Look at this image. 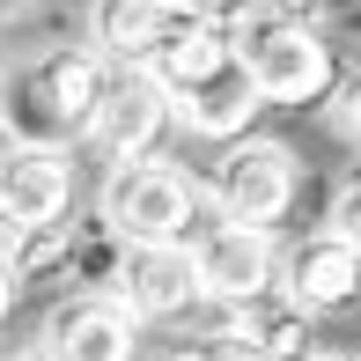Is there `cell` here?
<instances>
[{"label": "cell", "instance_id": "cell-12", "mask_svg": "<svg viewBox=\"0 0 361 361\" xmlns=\"http://www.w3.org/2000/svg\"><path fill=\"white\" fill-rule=\"evenodd\" d=\"M185 23H192L185 0H81V37L111 67H147Z\"/></svg>", "mask_w": 361, "mask_h": 361}, {"label": "cell", "instance_id": "cell-23", "mask_svg": "<svg viewBox=\"0 0 361 361\" xmlns=\"http://www.w3.org/2000/svg\"><path fill=\"white\" fill-rule=\"evenodd\" d=\"M162 361H200V354H162Z\"/></svg>", "mask_w": 361, "mask_h": 361}, {"label": "cell", "instance_id": "cell-24", "mask_svg": "<svg viewBox=\"0 0 361 361\" xmlns=\"http://www.w3.org/2000/svg\"><path fill=\"white\" fill-rule=\"evenodd\" d=\"M8 8H23V0H0V15H8Z\"/></svg>", "mask_w": 361, "mask_h": 361}, {"label": "cell", "instance_id": "cell-19", "mask_svg": "<svg viewBox=\"0 0 361 361\" xmlns=\"http://www.w3.org/2000/svg\"><path fill=\"white\" fill-rule=\"evenodd\" d=\"M258 8H266V15H302V23H317L324 0H258Z\"/></svg>", "mask_w": 361, "mask_h": 361}, {"label": "cell", "instance_id": "cell-20", "mask_svg": "<svg viewBox=\"0 0 361 361\" xmlns=\"http://www.w3.org/2000/svg\"><path fill=\"white\" fill-rule=\"evenodd\" d=\"M0 361H52V354H44L37 339H30V347H0Z\"/></svg>", "mask_w": 361, "mask_h": 361}, {"label": "cell", "instance_id": "cell-2", "mask_svg": "<svg viewBox=\"0 0 361 361\" xmlns=\"http://www.w3.org/2000/svg\"><path fill=\"white\" fill-rule=\"evenodd\" d=\"M111 59L89 37H59L44 52H30L8 74V104H0V133L8 140H44V147H81L89 118L111 89Z\"/></svg>", "mask_w": 361, "mask_h": 361}, {"label": "cell", "instance_id": "cell-15", "mask_svg": "<svg viewBox=\"0 0 361 361\" xmlns=\"http://www.w3.org/2000/svg\"><path fill=\"white\" fill-rule=\"evenodd\" d=\"M324 228H339L347 243H361V170H354V177H339L332 207H324Z\"/></svg>", "mask_w": 361, "mask_h": 361}, {"label": "cell", "instance_id": "cell-8", "mask_svg": "<svg viewBox=\"0 0 361 361\" xmlns=\"http://www.w3.org/2000/svg\"><path fill=\"white\" fill-rule=\"evenodd\" d=\"M74 221V147L8 140L0 147V236Z\"/></svg>", "mask_w": 361, "mask_h": 361}, {"label": "cell", "instance_id": "cell-13", "mask_svg": "<svg viewBox=\"0 0 361 361\" xmlns=\"http://www.w3.org/2000/svg\"><path fill=\"white\" fill-rule=\"evenodd\" d=\"M236 339H251V347L273 354V361H302V354H317V317L273 288V295H258V302H236Z\"/></svg>", "mask_w": 361, "mask_h": 361}, {"label": "cell", "instance_id": "cell-1", "mask_svg": "<svg viewBox=\"0 0 361 361\" xmlns=\"http://www.w3.org/2000/svg\"><path fill=\"white\" fill-rule=\"evenodd\" d=\"M147 74L170 89V126L185 140H214L221 147V140L251 133V118L266 111V96H258V81H251V67L236 52V23H200L192 15L147 59Z\"/></svg>", "mask_w": 361, "mask_h": 361}, {"label": "cell", "instance_id": "cell-16", "mask_svg": "<svg viewBox=\"0 0 361 361\" xmlns=\"http://www.w3.org/2000/svg\"><path fill=\"white\" fill-rule=\"evenodd\" d=\"M200 23H243V15H258V0H185Z\"/></svg>", "mask_w": 361, "mask_h": 361}, {"label": "cell", "instance_id": "cell-18", "mask_svg": "<svg viewBox=\"0 0 361 361\" xmlns=\"http://www.w3.org/2000/svg\"><path fill=\"white\" fill-rule=\"evenodd\" d=\"M15 295H23V273H15V258H8V243H0V324L15 317Z\"/></svg>", "mask_w": 361, "mask_h": 361}, {"label": "cell", "instance_id": "cell-10", "mask_svg": "<svg viewBox=\"0 0 361 361\" xmlns=\"http://www.w3.org/2000/svg\"><path fill=\"white\" fill-rule=\"evenodd\" d=\"M162 133H170V89H162L147 67H118L81 147H89L96 162H126V155H155Z\"/></svg>", "mask_w": 361, "mask_h": 361}, {"label": "cell", "instance_id": "cell-4", "mask_svg": "<svg viewBox=\"0 0 361 361\" xmlns=\"http://www.w3.org/2000/svg\"><path fill=\"white\" fill-rule=\"evenodd\" d=\"M236 52L243 67H251L258 96H266L273 111H310L324 104V96L339 89V52L332 37H324L317 23H302V15H243L236 23Z\"/></svg>", "mask_w": 361, "mask_h": 361}, {"label": "cell", "instance_id": "cell-14", "mask_svg": "<svg viewBox=\"0 0 361 361\" xmlns=\"http://www.w3.org/2000/svg\"><path fill=\"white\" fill-rule=\"evenodd\" d=\"M324 111H332L339 140H354V147H361V67H354V74H339V89L324 96Z\"/></svg>", "mask_w": 361, "mask_h": 361}, {"label": "cell", "instance_id": "cell-9", "mask_svg": "<svg viewBox=\"0 0 361 361\" xmlns=\"http://www.w3.org/2000/svg\"><path fill=\"white\" fill-rule=\"evenodd\" d=\"M104 288H118L133 302L140 324H170V317H192L207 302L200 288V266H192V243H118L111 236V273Z\"/></svg>", "mask_w": 361, "mask_h": 361}, {"label": "cell", "instance_id": "cell-6", "mask_svg": "<svg viewBox=\"0 0 361 361\" xmlns=\"http://www.w3.org/2000/svg\"><path fill=\"white\" fill-rule=\"evenodd\" d=\"M185 243H192V266H200V288L214 302H258V295L281 288V228L266 221H236L221 207H207Z\"/></svg>", "mask_w": 361, "mask_h": 361}, {"label": "cell", "instance_id": "cell-17", "mask_svg": "<svg viewBox=\"0 0 361 361\" xmlns=\"http://www.w3.org/2000/svg\"><path fill=\"white\" fill-rule=\"evenodd\" d=\"M200 361H273V354H258L251 339H200Z\"/></svg>", "mask_w": 361, "mask_h": 361}, {"label": "cell", "instance_id": "cell-3", "mask_svg": "<svg viewBox=\"0 0 361 361\" xmlns=\"http://www.w3.org/2000/svg\"><path fill=\"white\" fill-rule=\"evenodd\" d=\"M207 207H214L207 177L170 155L104 162V185H96V228L118 243H185Z\"/></svg>", "mask_w": 361, "mask_h": 361}, {"label": "cell", "instance_id": "cell-5", "mask_svg": "<svg viewBox=\"0 0 361 361\" xmlns=\"http://www.w3.org/2000/svg\"><path fill=\"white\" fill-rule=\"evenodd\" d=\"M207 192H214L221 214L281 228L295 214V200H302V155H295V140L251 126V133L221 140V162H214V177H207Z\"/></svg>", "mask_w": 361, "mask_h": 361}, {"label": "cell", "instance_id": "cell-21", "mask_svg": "<svg viewBox=\"0 0 361 361\" xmlns=\"http://www.w3.org/2000/svg\"><path fill=\"white\" fill-rule=\"evenodd\" d=\"M302 361H361V354H324V347H317V354H302Z\"/></svg>", "mask_w": 361, "mask_h": 361}, {"label": "cell", "instance_id": "cell-11", "mask_svg": "<svg viewBox=\"0 0 361 361\" xmlns=\"http://www.w3.org/2000/svg\"><path fill=\"white\" fill-rule=\"evenodd\" d=\"M281 295L302 302L310 317L361 302V243H347L339 228H310V236L281 243Z\"/></svg>", "mask_w": 361, "mask_h": 361}, {"label": "cell", "instance_id": "cell-22", "mask_svg": "<svg viewBox=\"0 0 361 361\" xmlns=\"http://www.w3.org/2000/svg\"><path fill=\"white\" fill-rule=\"evenodd\" d=\"M0 104H8V67H0Z\"/></svg>", "mask_w": 361, "mask_h": 361}, {"label": "cell", "instance_id": "cell-7", "mask_svg": "<svg viewBox=\"0 0 361 361\" xmlns=\"http://www.w3.org/2000/svg\"><path fill=\"white\" fill-rule=\"evenodd\" d=\"M140 332L147 324L133 317V302H126L118 288L96 281V288H74V295H59V302L44 310L37 347L52 361H133Z\"/></svg>", "mask_w": 361, "mask_h": 361}, {"label": "cell", "instance_id": "cell-25", "mask_svg": "<svg viewBox=\"0 0 361 361\" xmlns=\"http://www.w3.org/2000/svg\"><path fill=\"white\" fill-rule=\"evenodd\" d=\"M0 147H8V133H0Z\"/></svg>", "mask_w": 361, "mask_h": 361}]
</instances>
